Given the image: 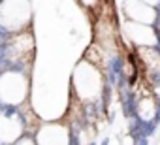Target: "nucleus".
<instances>
[{"instance_id":"f8f14e48","label":"nucleus","mask_w":160,"mask_h":145,"mask_svg":"<svg viewBox=\"0 0 160 145\" xmlns=\"http://www.w3.org/2000/svg\"><path fill=\"white\" fill-rule=\"evenodd\" d=\"M100 145H109V139H108V138H106V139H102V141H100Z\"/></svg>"},{"instance_id":"f257e3e1","label":"nucleus","mask_w":160,"mask_h":145,"mask_svg":"<svg viewBox=\"0 0 160 145\" xmlns=\"http://www.w3.org/2000/svg\"><path fill=\"white\" fill-rule=\"evenodd\" d=\"M106 68L108 64H98L81 57L72 72L70 96L79 100L81 106L92 104L100 111H104V104L108 100V91H109Z\"/></svg>"},{"instance_id":"ddd939ff","label":"nucleus","mask_w":160,"mask_h":145,"mask_svg":"<svg viewBox=\"0 0 160 145\" xmlns=\"http://www.w3.org/2000/svg\"><path fill=\"white\" fill-rule=\"evenodd\" d=\"M87 145H98V143H96V141H94V139H92V141H89V143H87Z\"/></svg>"},{"instance_id":"9b49d317","label":"nucleus","mask_w":160,"mask_h":145,"mask_svg":"<svg viewBox=\"0 0 160 145\" xmlns=\"http://www.w3.org/2000/svg\"><path fill=\"white\" fill-rule=\"evenodd\" d=\"M132 145H149V138H139V139H134Z\"/></svg>"},{"instance_id":"6e6552de","label":"nucleus","mask_w":160,"mask_h":145,"mask_svg":"<svg viewBox=\"0 0 160 145\" xmlns=\"http://www.w3.org/2000/svg\"><path fill=\"white\" fill-rule=\"evenodd\" d=\"M77 4L81 6L83 10H87L92 17L104 8V4H106V0H77Z\"/></svg>"},{"instance_id":"39448f33","label":"nucleus","mask_w":160,"mask_h":145,"mask_svg":"<svg viewBox=\"0 0 160 145\" xmlns=\"http://www.w3.org/2000/svg\"><path fill=\"white\" fill-rule=\"evenodd\" d=\"M36 145H72V128L66 119L40 122L38 130L34 132Z\"/></svg>"},{"instance_id":"9d476101","label":"nucleus","mask_w":160,"mask_h":145,"mask_svg":"<svg viewBox=\"0 0 160 145\" xmlns=\"http://www.w3.org/2000/svg\"><path fill=\"white\" fill-rule=\"evenodd\" d=\"M143 2H147V4H151V6H154V8H156V12H158V17H160V0H143Z\"/></svg>"},{"instance_id":"20e7f679","label":"nucleus","mask_w":160,"mask_h":145,"mask_svg":"<svg viewBox=\"0 0 160 145\" xmlns=\"http://www.w3.org/2000/svg\"><path fill=\"white\" fill-rule=\"evenodd\" d=\"M25 134H27V128H25L21 109L13 106H0V143L13 145Z\"/></svg>"},{"instance_id":"1a4fd4ad","label":"nucleus","mask_w":160,"mask_h":145,"mask_svg":"<svg viewBox=\"0 0 160 145\" xmlns=\"http://www.w3.org/2000/svg\"><path fill=\"white\" fill-rule=\"evenodd\" d=\"M13 145H36V141H34V136H30V134H25V136H21Z\"/></svg>"},{"instance_id":"0eeeda50","label":"nucleus","mask_w":160,"mask_h":145,"mask_svg":"<svg viewBox=\"0 0 160 145\" xmlns=\"http://www.w3.org/2000/svg\"><path fill=\"white\" fill-rule=\"evenodd\" d=\"M121 13L124 19L143 23V25H156V19H158L156 8L143 2V0H124L121 6Z\"/></svg>"},{"instance_id":"423d86ee","label":"nucleus","mask_w":160,"mask_h":145,"mask_svg":"<svg viewBox=\"0 0 160 145\" xmlns=\"http://www.w3.org/2000/svg\"><path fill=\"white\" fill-rule=\"evenodd\" d=\"M122 30L136 47H158L160 49V28L154 25H143L136 21H122Z\"/></svg>"},{"instance_id":"f03ea898","label":"nucleus","mask_w":160,"mask_h":145,"mask_svg":"<svg viewBox=\"0 0 160 145\" xmlns=\"http://www.w3.org/2000/svg\"><path fill=\"white\" fill-rule=\"evenodd\" d=\"M30 102V72L0 66V106L19 108Z\"/></svg>"},{"instance_id":"7ed1b4c3","label":"nucleus","mask_w":160,"mask_h":145,"mask_svg":"<svg viewBox=\"0 0 160 145\" xmlns=\"http://www.w3.org/2000/svg\"><path fill=\"white\" fill-rule=\"evenodd\" d=\"M32 27V0H0V32L10 36Z\"/></svg>"}]
</instances>
